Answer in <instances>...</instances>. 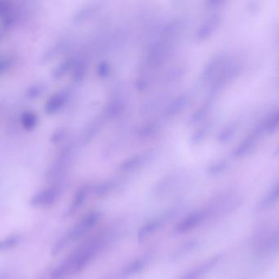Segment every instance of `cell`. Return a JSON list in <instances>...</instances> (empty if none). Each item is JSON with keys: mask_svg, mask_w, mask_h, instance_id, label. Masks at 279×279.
<instances>
[{"mask_svg": "<svg viewBox=\"0 0 279 279\" xmlns=\"http://www.w3.org/2000/svg\"><path fill=\"white\" fill-rule=\"evenodd\" d=\"M61 190L58 187H51L39 191L31 200V206L34 207H46L57 202L61 195Z\"/></svg>", "mask_w": 279, "mask_h": 279, "instance_id": "obj_5", "label": "cell"}, {"mask_svg": "<svg viewBox=\"0 0 279 279\" xmlns=\"http://www.w3.org/2000/svg\"><path fill=\"white\" fill-rule=\"evenodd\" d=\"M22 241V236L15 234L8 237L6 239H4L0 243V250L1 251H8L11 249L14 248Z\"/></svg>", "mask_w": 279, "mask_h": 279, "instance_id": "obj_11", "label": "cell"}, {"mask_svg": "<svg viewBox=\"0 0 279 279\" xmlns=\"http://www.w3.org/2000/svg\"><path fill=\"white\" fill-rule=\"evenodd\" d=\"M111 239L110 233L106 232L87 241L53 269L50 275L52 278H67L82 271L103 251Z\"/></svg>", "mask_w": 279, "mask_h": 279, "instance_id": "obj_1", "label": "cell"}, {"mask_svg": "<svg viewBox=\"0 0 279 279\" xmlns=\"http://www.w3.org/2000/svg\"><path fill=\"white\" fill-rule=\"evenodd\" d=\"M102 218V213L99 211H92L84 216L80 221L74 224L53 245L51 250L52 255H56L61 252L66 247L74 241L80 239L86 232L92 229Z\"/></svg>", "mask_w": 279, "mask_h": 279, "instance_id": "obj_2", "label": "cell"}, {"mask_svg": "<svg viewBox=\"0 0 279 279\" xmlns=\"http://www.w3.org/2000/svg\"><path fill=\"white\" fill-rule=\"evenodd\" d=\"M92 194V186H85L78 190L77 192L74 196L72 203L70 204L69 207L66 211V217L73 216L85 202L90 194Z\"/></svg>", "mask_w": 279, "mask_h": 279, "instance_id": "obj_7", "label": "cell"}, {"mask_svg": "<svg viewBox=\"0 0 279 279\" xmlns=\"http://www.w3.org/2000/svg\"><path fill=\"white\" fill-rule=\"evenodd\" d=\"M174 213L172 211L165 213L161 216H158L147 221L146 224H143L142 228L139 229L138 233V240L139 243L144 242L149 237L154 234L157 231L159 230L161 227L163 226L165 223L171 217Z\"/></svg>", "mask_w": 279, "mask_h": 279, "instance_id": "obj_6", "label": "cell"}, {"mask_svg": "<svg viewBox=\"0 0 279 279\" xmlns=\"http://www.w3.org/2000/svg\"><path fill=\"white\" fill-rule=\"evenodd\" d=\"M147 265V259L146 258H139V259L133 261L131 263L122 269V271L120 273L121 278L124 277H131V276L135 275L137 273L142 271Z\"/></svg>", "mask_w": 279, "mask_h": 279, "instance_id": "obj_8", "label": "cell"}, {"mask_svg": "<svg viewBox=\"0 0 279 279\" xmlns=\"http://www.w3.org/2000/svg\"><path fill=\"white\" fill-rule=\"evenodd\" d=\"M277 202H279V185L268 192L261 199V202L258 204V209L261 210H266L268 208L275 205Z\"/></svg>", "mask_w": 279, "mask_h": 279, "instance_id": "obj_9", "label": "cell"}, {"mask_svg": "<svg viewBox=\"0 0 279 279\" xmlns=\"http://www.w3.org/2000/svg\"><path fill=\"white\" fill-rule=\"evenodd\" d=\"M108 279H116V278H114V277H112V278H108Z\"/></svg>", "mask_w": 279, "mask_h": 279, "instance_id": "obj_12", "label": "cell"}, {"mask_svg": "<svg viewBox=\"0 0 279 279\" xmlns=\"http://www.w3.org/2000/svg\"><path fill=\"white\" fill-rule=\"evenodd\" d=\"M222 259V255L211 256L188 269L179 279H203L204 277H206L208 273H210L219 265Z\"/></svg>", "mask_w": 279, "mask_h": 279, "instance_id": "obj_4", "label": "cell"}, {"mask_svg": "<svg viewBox=\"0 0 279 279\" xmlns=\"http://www.w3.org/2000/svg\"><path fill=\"white\" fill-rule=\"evenodd\" d=\"M279 248V228H277L270 236L265 239L263 245L261 246L262 252H271Z\"/></svg>", "mask_w": 279, "mask_h": 279, "instance_id": "obj_10", "label": "cell"}, {"mask_svg": "<svg viewBox=\"0 0 279 279\" xmlns=\"http://www.w3.org/2000/svg\"><path fill=\"white\" fill-rule=\"evenodd\" d=\"M220 204L217 202L190 212L189 214L184 216V218L180 220L176 224V226L174 227V233L181 235L194 230L195 228L202 225L213 216L220 214Z\"/></svg>", "mask_w": 279, "mask_h": 279, "instance_id": "obj_3", "label": "cell"}]
</instances>
